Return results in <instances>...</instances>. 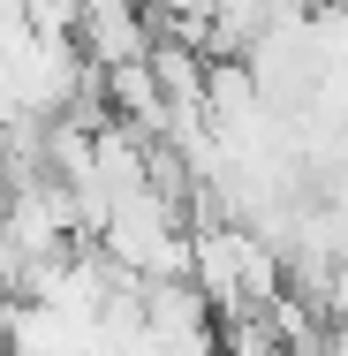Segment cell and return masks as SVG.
Masks as SVG:
<instances>
[{"mask_svg": "<svg viewBox=\"0 0 348 356\" xmlns=\"http://www.w3.org/2000/svg\"><path fill=\"white\" fill-rule=\"evenodd\" d=\"M151 15H159V23H212L219 0H151Z\"/></svg>", "mask_w": 348, "mask_h": 356, "instance_id": "2", "label": "cell"}, {"mask_svg": "<svg viewBox=\"0 0 348 356\" xmlns=\"http://www.w3.org/2000/svg\"><path fill=\"white\" fill-rule=\"evenodd\" d=\"M151 0H83V15H76V46L91 54V69H122V61H137L151 54Z\"/></svg>", "mask_w": 348, "mask_h": 356, "instance_id": "1", "label": "cell"}]
</instances>
